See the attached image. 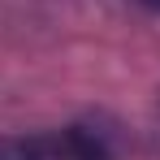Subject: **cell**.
<instances>
[{"label":"cell","mask_w":160,"mask_h":160,"mask_svg":"<svg viewBox=\"0 0 160 160\" xmlns=\"http://www.w3.org/2000/svg\"><path fill=\"white\" fill-rule=\"evenodd\" d=\"M52 156L56 160H117L112 143L91 126H65L61 134H52Z\"/></svg>","instance_id":"cell-1"},{"label":"cell","mask_w":160,"mask_h":160,"mask_svg":"<svg viewBox=\"0 0 160 160\" xmlns=\"http://www.w3.org/2000/svg\"><path fill=\"white\" fill-rule=\"evenodd\" d=\"M0 160H56L48 138H0Z\"/></svg>","instance_id":"cell-2"},{"label":"cell","mask_w":160,"mask_h":160,"mask_svg":"<svg viewBox=\"0 0 160 160\" xmlns=\"http://www.w3.org/2000/svg\"><path fill=\"white\" fill-rule=\"evenodd\" d=\"M143 9H152V13H160V0H138Z\"/></svg>","instance_id":"cell-3"}]
</instances>
